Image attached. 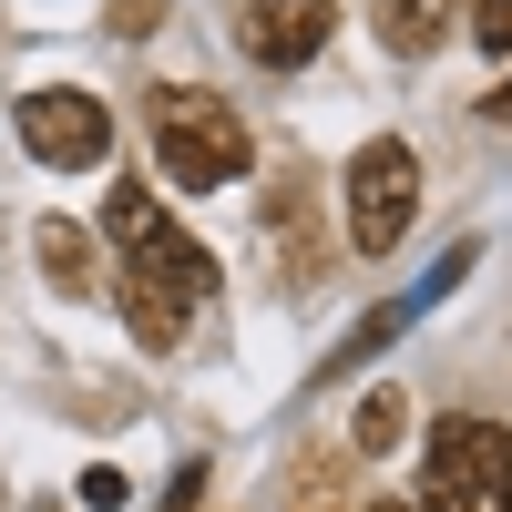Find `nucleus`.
Here are the masks:
<instances>
[{
  "label": "nucleus",
  "instance_id": "f257e3e1",
  "mask_svg": "<svg viewBox=\"0 0 512 512\" xmlns=\"http://www.w3.org/2000/svg\"><path fill=\"white\" fill-rule=\"evenodd\" d=\"M103 236H113V297H123V328L144 338L164 359L185 338V318L216 297V256H205L175 216H164V195L144 185H113L103 195Z\"/></svg>",
  "mask_w": 512,
  "mask_h": 512
},
{
  "label": "nucleus",
  "instance_id": "f03ea898",
  "mask_svg": "<svg viewBox=\"0 0 512 512\" xmlns=\"http://www.w3.org/2000/svg\"><path fill=\"white\" fill-rule=\"evenodd\" d=\"M144 123H154V154H164V175H175L185 195H216V185H236L256 164L246 113L226 93H205V82H164V93L144 103Z\"/></svg>",
  "mask_w": 512,
  "mask_h": 512
},
{
  "label": "nucleus",
  "instance_id": "7ed1b4c3",
  "mask_svg": "<svg viewBox=\"0 0 512 512\" xmlns=\"http://www.w3.org/2000/svg\"><path fill=\"white\" fill-rule=\"evenodd\" d=\"M410 512H512V431L451 410L420 441V502Z\"/></svg>",
  "mask_w": 512,
  "mask_h": 512
},
{
  "label": "nucleus",
  "instance_id": "20e7f679",
  "mask_svg": "<svg viewBox=\"0 0 512 512\" xmlns=\"http://www.w3.org/2000/svg\"><path fill=\"white\" fill-rule=\"evenodd\" d=\"M410 216H420V154H410L400 134L359 144V154H349V246H359V256H390V246L410 236Z\"/></svg>",
  "mask_w": 512,
  "mask_h": 512
},
{
  "label": "nucleus",
  "instance_id": "39448f33",
  "mask_svg": "<svg viewBox=\"0 0 512 512\" xmlns=\"http://www.w3.org/2000/svg\"><path fill=\"white\" fill-rule=\"evenodd\" d=\"M21 154L52 164V175H82V164L113 154V113L93 93H72V82H52V93H21Z\"/></svg>",
  "mask_w": 512,
  "mask_h": 512
},
{
  "label": "nucleus",
  "instance_id": "423d86ee",
  "mask_svg": "<svg viewBox=\"0 0 512 512\" xmlns=\"http://www.w3.org/2000/svg\"><path fill=\"white\" fill-rule=\"evenodd\" d=\"M328 31H338V0H246V62L256 72H297V62H318L328 52Z\"/></svg>",
  "mask_w": 512,
  "mask_h": 512
},
{
  "label": "nucleus",
  "instance_id": "0eeeda50",
  "mask_svg": "<svg viewBox=\"0 0 512 512\" xmlns=\"http://www.w3.org/2000/svg\"><path fill=\"white\" fill-rule=\"evenodd\" d=\"M41 277H52V287H93V236H82V226H62V216H41Z\"/></svg>",
  "mask_w": 512,
  "mask_h": 512
},
{
  "label": "nucleus",
  "instance_id": "6e6552de",
  "mask_svg": "<svg viewBox=\"0 0 512 512\" xmlns=\"http://www.w3.org/2000/svg\"><path fill=\"white\" fill-rule=\"evenodd\" d=\"M379 41H390L400 62H420L441 41V11H431V0H379Z\"/></svg>",
  "mask_w": 512,
  "mask_h": 512
},
{
  "label": "nucleus",
  "instance_id": "1a4fd4ad",
  "mask_svg": "<svg viewBox=\"0 0 512 512\" xmlns=\"http://www.w3.org/2000/svg\"><path fill=\"white\" fill-rule=\"evenodd\" d=\"M472 41H482V52L502 62V82H492V123H512V0H482V21H472Z\"/></svg>",
  "mask_w": 512,
  "mask_h": 512
},
{
  "label": "nucleus",
  "instance_id": "9d476101",
  "mask_svg": "<svg viewBox=\"0 0 512 512\" xmlns=\"http://www.w3.org/2000/svg\"><path fill=\"white\" fill-rule=\"evenodd\" d=\"M400 431H410V400H400V390H369L359 420H349V441H359V451H390Z\"/></svg>",
  "mask_w": 512,
  "mask_h": 512
},
{
  "label": "nucleus",
  "instance_id": "9b49d317",
  "mask_svg": "<svg viewBox=\"0 0 512 512\" xmlns=\"http://www.w3.org/2000/svg\"><path fill=\"white\" fill-rule=\"evenodd\" d=\"M82 502H93V512H123V472H113V461H93V472H82Z\"/></svg>",
  "mask_w": 512,
  "mask_h": 512
},
{
  "label": "nucleus",
  "instance_id": "f8f14e48",
  "mask_svg": "<svg viewBox=\"0 0 512 512\" xmlns=\"http://www.w3.org/2000/svg\"><path fill=\"white\" fill-rule=\"evenodd\" d=\"M359 512H410V502H390V492H379V502H359Z\"/></svg>",
  "mask_w": 512,
  "mask_h": 512
}]
</instances>
